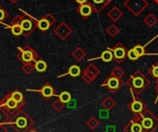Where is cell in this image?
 <instances>
[{
  "mask_svg": "<svg viewBox=\"0 0 158 132\" xmlns=\"http://www.w3.org/2000/svg\"><path fill=\"white\" fill-rule=\"evenodd\" d=\"M134 50L137 52V54L139 55V56H141L144 55V48H143V46H141V45H137V46H135V47H134Z\"/></svg>",
  "mask_w": 158,
  "mask_h": 132,
  "instance_id": "20",
  "label": "cell"
},
{
  "mask_svg": "<svg viewBox=\"0 0 158 132\" xmlns=\"http://www.w3.org/2000/svg\"><path fill=\"white\" fill-rule=\"evenodd\" d=\"M17 125L19 127H24L26 125V120L24 118H19L17 121Z\"/></svg>",
  "mask_w": 158,
  "mask_h": 132,
  "instance_id": "21",
  "label": "cell"
},
{
  "mask_svg": "<svg viewBox=\"0 0 158 132\" xmlns=\"http://www.w3.org/2000/svg\"><path fill=\"white\" fill-rule=\"evenodd\" d=\"M12 98L17 102V103H19L21 100H22V94L19 92H15L13 94H12Z\"/></svg>",
  "mask_w": 158,
  "mask_h": 132,
  "instance_id": "19",
  "label": "cell"
},
{
  "mask_svg": "<svg viewBox=\"0 0 158 132\" xmlns=\"http://www.w3.org/2000/svg\"><path fill=\"white\" fill-rule=\"evenodd\" d=\"M133 85L135 88H141L143 85V80L142 78H135L133 80Z\"/></svg>",
  "mask_w": 158,
  "mask_h": 132,
  "instance_id": "16",
  "label": "cell"
},
{
  "mask_svg": "<svg viewBox=\"0 0 158 132\" xmlns=\"http://www.w3.org/2000/svg\"><path fill=\"white\" fill-rule=\"evenodd\" d=\"M93 12V8L90 5H85L82 4L80 7V13L83 16V17H88L92 14Z\"/></svg>",
  "mask_w": 158,
  "mask_h": 132,
  "instance_id": "1",
  "label": "cell"
},
{
  "mask_svg": "<svg viewBox=\"0 0 158 132\" xmlns=\"http://www.w3.org/2000/svg\"><path fill=\"white\" fill-rule=\"evenodd\" d=\"M86 1H87V0H76V2H78L79 4H81V5H82V4H84Z\"/></svg>",
  "mask_w": 158,
  "mask_h": 132,
  "instance_id": "25",
  "label": "cell"
},
{
  "mask_svg": "<svg viewBox=\"0 0 158 132\" xmlns=\"http://www.w3.org/2000/svg\"><path fill=\"white\" fill-rule=\"evenodd\" d=\"M95 4H102L104 2V0H93Z\"/></svg>",
  "mask_w": 158,
  "mask_h": 132,
  "instance_id": "24",
  "label": "cell"
},
{
  "mask_svg": "<svg viewBox=\"0 0 158 132\" xmlns=\"http://www.w3.org/2000/svg\"><path fill=\"white\" fill-rule=\"evenodd\" d=\"M69 75H71L72 77H77L80 75L81 73V69L78 66H72L70 68H69Z\"/></svg>",
  "mask_w": 158,
  "mask_h": 132,
  "instance_id": "6",
  "label": "cell"
},
{
  "mask_svg": "<svg viewBox=\"0 0 158 132\" xmlns=\"http://www.w3.org/2000/svg\"><path fill=\"white\" fill-rule=\"evenodd\" d=\"M128 56H129V58L131 59V60H136V59H138V58L140 57L139 55L137 54V52L134 50V48L131 49V50L128 52Z\"/></svg>",
  "mask_w": 158,
  "mask_h": 132,
  "instance_id": "11",
  "label": "cell"
},
{
  "mask_svg": "<svg viewBox=\"0 0 158 132\" xmlns=\"http://www.w3.org/2000/svg\"><path fill=\"white\" fill-rule=\"evenodd\" d=\"M152 73H153V75H154L155 77H157L158 78V66L154 67V68H153V70H152Z\"/></svg>",
  "mask_w": 158,
  "mask_h": 132,
  "instance_id": "22",
  "label": "cell"
},
{
  "mask_svg": "<svg viewBox=\"0 0 158 132\" xmlns=\"http://www.w3.org/2000/svg\"><path fill=\"white\" fill-rule=\"evenodd\" d=\"M22 31L23 30H22V28H21L20 25H14L12 27V33L14 35H20L21 32H22Z\"/></svg>",
  "mask_w": 158,
  "mask_h": 132,
  "instance_id": "15",
  "label": "cell"
},
{
  "mask_svg": "<svg viewBox=\"0 0 158 132\" xmlns=\"http://www.w3.org/2000/svg\"><path fill=\"white\" fill-rule=\"evenodd\" d=\"M143 126L144 129H151L153 127V120L151 118H145L143 121Z\"/></svg>",
  "mask_w": 158,
  "mask_h": 132,
  "instance_id": "17",
  "label": "cell"
},
{
  "mask_svg": "<svg viewBox=\"0 0 158 132\" xmlns=\"http://www.w3.org/2000/svg\"><path fill=\"white\" fill-rule=\"evenodd\" d=\"M20 26H21V28H22L23 31H29V30L31 29L32 24H31V22L30 20L25 19V20H23V21L21 22V25H20Z\"/></svg>",
  "mask_w": 158,
  "mask_h": 132,
  "instance_id": "10",
  "label": "cell"
},
{
  "mask_svg": "<svg viewBox=\"0 0 158 132\" xmlns=\"http://www.w3.org/2000/svg\"><path fill=\"white\" fill-rule=\"evenodd\" d=\"M5 18V13L2 9H0V20H2Z\"/></svg>",
  "mask_w": 158,
  "mask_h": 132,
  "instance_id": "23",
  "label": "cell"
},
{
  "mask_svg": "<svg viewBox=\"0 0 158 132\" xmlns=\"http://www.w3.org/2000/svg\"><path fill=\"white\" fill-rule=\"evenodd\" d=\"M142 109H143V105H142L141 102H139V101H134V102L132 103V105H131V110H132L133 112L139 113V112L142 111Z\"/></svg>",
  "mask_w": 158,
  "mask_h": 132,
  "instance_id": "5",
  "label": "cell"
},
{
  "mask_svg": "<svg viewBox=\"0 0 158 132\" xmlns=\"http://www.w3.org/2000/svg\"><path fill=\"white\" fill-rule=\"evenodd\" d=\"M35 68H36V70L39 71V72L44 71V70L46 69V64H45V62H44V61H38V62L35 64Z\"/></svg>",
  "mask_w": 158,
  "mask_h": 132,
  "instance_id": "7",
  "label": "cell"
},
{
  "mask_svg": "<svg viewBox=\"0 0 158 132\" xmlns=\"http://www.w3.org/2000/svg\"><path fill=\"white\" fill-rule=\"evenodd\" d=\"M107 86L110 89L115 90L119 86V81H118V80L117 78H111V79H109V80L107 82Z\"/></svg>",
  "mask_w": 158,
  "mask_h": 132,
  "instance_id": "3",
  "label": "cell"
},
{
  "mask_svg": "<svg viewBox=\"0 0 158 132\" xmlns=\"http://www.w3.org/2000/svg\"><path fill=\"white\" fill-rule=\"evenodd\" d=\"M126 55V51L123 47H118L114 50V56L117 59H122Z\"/></svg>",
  "mask_w": 158,
  "mask_h": 132,
  "instance_id": "2",
  "label": "cell"
},
{
  "mask_svg": "<svg viewBox=\"0 0 158 132\" xmlns=\"http://www.w3.org/2000/svg\"><path fill=\"white\" fill-rule=\"evenodd\" d=\"M113 56H114V55L112 54V52L106 50V51L103 52V54H102V56H101V58H102L105 62H110V61L113 59Z\"/></svg>",
  "mask_w": 158,
  "mask_h": 132,
  "instance_id": "4",
  "label": "cell"
},
{
  "mask_svg": "<svg viewBox=\"0 0 158 132\" xmlns=\"http://www.w3.org/2000/svg\"><path fill=\"white\" fill-rule=\"evenodd\" d=\"M32 57H33V55L31 51H24L23 54H22V59L26 62H29V61H31L32 60Z\"/></svg>",
  "mask_w": 158,
  "mask_h": 132,
  "instance_id": "8",
  "label": "cell"
},
{
  "mask_svg": "<svg viewBox=\"0 0 158 132\" xmlns=\"http://www.w3.org/2000/svg\"><path fill=\"white\" fill-rule=\"evenodd\" d=\"M49 21L47 19H41L39 21V28L42 31H46L49 28Z\"/></svg>",
  "mask_w": 158,
  "mask_h": 132,
  "instance_id": "9",
  "label": "cell"
},
{
  "mask_svg": "<svg viewBox=\"0 0 158 132\" xmlns=\"http://www.w3.org/2000/svg\"><path fill=\"white\" fill-rule=\"evenodd\" d=\"M6 106L8 107V108H10V109H14V108H16L17 107V105H18V103L11 97L10 99H8L7 101H6Z\"/></svg>",
  "mask_w": 158,
  "mask_h": 132,
  "instance_id": "14",
  "label": "cell"
},
{
  "mask_svg": "<svg viewBox=\"0 0 158 132\" xmlns=\"http://www.w3.org/2000/svg\"><path fill=\"white\" fill-rule=\"evenodd\" d=\"M131 132H142L143 130V127L138 124V123H135L131 126Z\"/></svg>",
  "mask_w": 158,
  "mask_h": 132,
  "instance_id": "18",
  "label": "cell"
},
{
  "mask_svg": "<svg viewBox=\"0 0 158 132\" xmlns=\"http://www.w3.org/2000/svg\"><path fill=\"white\" fill-rule=\"evenodd\" d=\"M59 98H60L61 102H63V103H68V102H69V100H70V94H69L68 92H64V93H62L59 95Z\"/></svg>",
  "mask_w": 158,
  "mask_h": 132,
  "instance_id": "12",
  "label": "cell"
},
{
  "mask_svg": "<svg viewBox=\"0 0 158 132\" xmlns=\"http://www.w3.org/2000/svg\"><path fill=\"white\" fill-rule=\"evenodd\" d=\"M42 93L44 94V96L45 97H49L53 94V89L50 87V86H45L43 90H42Z\"/></svg>",
  "mask_w": 158,
  "mask_h": 132,
  "instance_id": "13",
  "label": "cell"
}]
</instances>
